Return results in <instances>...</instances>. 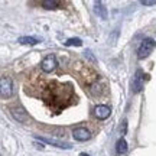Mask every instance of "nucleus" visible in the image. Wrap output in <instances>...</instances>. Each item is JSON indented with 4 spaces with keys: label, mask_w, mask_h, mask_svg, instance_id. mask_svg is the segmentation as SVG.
Masks as SVG:
<instances>
[{
    "label": "nucleus",
    "mask_w": 156,
    "mask_h": 156,
    "mask_svg": "<svg viewBox=\"0 0 156 156\" xmlns=\"http://www.w3.org/2000/svg\"><path fill=\"white\" fill-rule=\"evenodd\" d=\"M155 48V41L151 38H146L143 39V42L140 44L139 51H137V56L139 59H145L146 56H149L152 54V51Z\"/></svg>",
    "instance_id": "obj_1"
},
{
    "label": "nucleus",
    "mask_w": 156,
    "mask_h": 156,
    "mask_svg": "<svg viewBox=\"0 0 156 156\" xmlns=\"http://www.w3.org/2000/svg\"><path fill=\"white\" fill-rule=\"evenodd\" d=\"M13 94V84L9 77H2L0 78V95L9 98Z\"/></svg>",
    "instance_id": "obj_2"
},
{
    "label": "nucleus",
    "mask_w": 156,
    "mask_h": 156,
    "mask_svg": "<svg viewBox=\"0 0 156 156\" xmlns=\"http://www.w3.org/2000/svg\"><path fill=\"white\" fill-rule=\"evenodd\" d=\"M149 80V75L143 74L142 71H136L133 78V83H132V87H133V93H139L143 88V81H147Z\"/></svg>",
    "instance_id": "obj_3"
},
{
    "label": "nucleus",
    "mask_w": 156,
    "mask_h": 156,
    "mask_svg": "<svg viewBox=\"0 0 156 156\" xmlns=\"http://www.w3.org/2000/svg\"><path fill=\"white\" fill-rule=\"evenodd\" d=\"M55 67H56V58L52 54L46 55L44 58V61L41 62V68L44 69V73H52L55 69Z\"/></svg>",
    "instance_id": "obj_4"
},
{
    "label": "nucleus",
    "mask_w": 156,
    "mask_h": 156,
    "mask_svg": "<svg viewBox=\"0 0 156 156\" xmlns=\"http://www.w3.org/2000/svg\"><path fill=\"white\" fill-rule=\"evenodd\" d=\"M73 136H74V139L78 140V142H87V140L91 137V133H90L88 129L78 127V129H75V130L73 132Z\"/></svg>",
    "instance_id": "obj_5"
},
{
    "label": "nucleus",
    "mask_w": 156,
    "mask_h": 156,
    "mask_svg": "<svg viewBox=\"0 0 156 156\" xmlns=\"http://www.w3.org/2000/svg\"><path fill=\"white\" fill-rule=\"evenodd\" d=\"M110 114H112V112H110V107L107 106H97L94 108V116L97 117V119H100V120H106L107 117H110Z\"/></svg>",
    "instance_id": "obj_6"
},
{
    "label": "nucleus",
    "mask_w": 156,
    "mask_h": 156,
    "mask_svg": "<svg viewBox=\"0 0 156 156\" xmlns=\"http://www.w3.org/2000/svg\"><path fill=\"white\" fill-rule=\"evenodd\" d=\"M94 12L97 16H100L101 19H107V9L104 3H101V2H94Z\"/></svg>",
    "instance_id": "obj_7"
},
{
    "label": "nucleus",
    "mask_w": 156,
    "mask_h": 156,
    "mask_svg": "<svg viewBox=\"0 0 156 156\" xmlns=\"http://www.w3.org/2000/svg\"><path fill=\"white\" fill-rule=\"evenodd\" d=\"M12 116L20 123H25L28 120V114H26V112L23 108H12Z\"/></svg>",
    "instance_id": "obj_8"
},
{
    "label": "nucleus",
    "mask_w": 156,
    "mask_h": 156,
    "mask_svg": "<svg viewBox=\"0 0 156 156\" xmlns=\"http://www.w3.org/2000/svg\"><path fill=\"white\" fill-rule=\"evenodd\" d=\"M116 151L119 155H124L126 152H127V142L123 139H119V142L116 143Z\"/></svg>",
    "instance_id": "obj_9"
},
{
    "label": "nucleus",
    "mask_w": 156,
    "mask_h": 156,
    "mask_svg": "<svg viewBox=\"0 0 156 156\" xmlns=\"http://www.w3.org/2000/svg\"><path fill=\"white\" fill-rule=\"evenodd\" d=\"M19 44H23V45H36L39 44V39L38 38H30V36H22V38L17 39Z\"/></svg>",
    "instance_id": "obj_10"
},
{
    "label": "nucleus",
    "mask_w": 156,
    "mask_h": 156,
    "mask_svg": "<svg viewBox=\"0 0 156 156\" xmlns=\"http://www.w3.org/2000/svg\"><path fill=\"white\" fill-rule=\"evenodd\" d=\"M83 41L80 38H69L65 41V46H81Z\"/></svg>",
    "instance_id": "obj_11"
},
{
    "label": "nucleus",
    "mask_w": 156,
    "mask_h": 156,
    "mask_svg": "<svg viewBox=\"0 0 156 156\" xmlns=\"http://www.w3.org/2000/svg\"><path fill=\"white\" fill-rule=\"evenodd\" d=\"M140 3L143 6H153V5H156V0H142Z\"/></svg>",
    "instance_id": "obj_12"
},
{
    "label": "nucleus",
    "mask_w": 156,
    "mask_h": 156,
    "mask_svg": "<svg viewBox=\"0 0 156 156\" xmlns=\"http://www.w3.org/2000/svg\"><path fill=\"white\" fill-rule=\"evenodd\" d=\"M126 130H127V123H126V120H123L122 126H120V133L124 134V133H126Z\"/></svg>",
    "instance_id": "obj_13"
},
{
    "label": "nucleus",
    "mask_w": 156,
    "mask_h": 156,
    "mask_svg": "<svg viewBox=\"0 0 156 156\" xmlns=\"http://www.w3.org/2000/svg\"><path fill=\"white\" fill-rule=\"evenodd\" d=\"M44 6L45 7H48V9H54L56 6V3L55 2H44Z\"/></svg>",
    "instance_id": "obj_14"
},
{
    "label": "nucleus",
    "mask_w": 156,
    "mask_h": 156,
    "mask_svg": "<svg viewBox=\"0 0 156 156\" xmlns=\"http://www.w3.org/2000/svg\"><path fill=\"white\" fill-rule=\"evenodd\" d=\"M80 156H88V155H87V153H81V155H80Z\"/></svg>",
    "instance_id": "obj_15"
},
{
    "label": "nucleus",
    "mask_w": 156,
    "mask_h": 156,
    "mask_svg": "<svg viewBox=\"0 0 156 156\" xmlns=\"http://www.w3.org/2000/svg\"><path fill=\"white\" fill-rule=\"evenodd\" d=\"M0 156H2V155H0Z\"/></svg>",
    "instance_id": "obj_16"
}]
</instances>
